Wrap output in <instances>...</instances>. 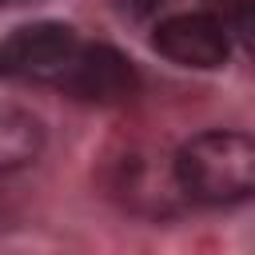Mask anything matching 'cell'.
<instances>
[{"instance_id":"obj_7","label":"cell","mask_w":255,"mask_h":255,"mask_svg":"<svg viewBox=\"0 0 255 255\" xmlns=\"http://www.w3.org/2000/svg\"><path fill=\"white\" fill-rule=\"evenodd\" d=\"M0 4H20V0H0Z\"/></svg>"},{"instance_id":"obj_6","label":"cell","mask_w":255,"mask_h":255,"mask_svg":"<svg viewBox=\"0 0 255 255\" xmlns=\"http://www.w3.org/2000/svg\"><path fill=\"white\" fill-rule=\"evenodd\" d=\"M159 4H163V0H112V8H116L120 16H128V20H143V16H151Z\"/></svg>"},{"instance_id":"obj_2","label":"cell","mask_w":255,"mask_h":255,"mask_svg":"<svg viewBox=\"0 0 255 255\" xmlns=\"http://www.w3.org/2000/svg\"><path fill=\"white\" fill-rule=\"evenodd\" d=\"M80 48L76 28L40 20L28 28H16L12 36L0 40V76H20V80H56Z\"/></svg>"},{"instance_id":"obj_4","label":"cell","mask_w":255,"mask_h":255,"mask_svg":"<svg viewBox=\"0 0 255 255\" xmlns=\"http://www.w3.org/2000/svg\"><path fill=\"white\" fill-rule=\"evenodd\" d=\"M151 48L179 68H219L231 52L227 28L211 12H179L155 24Z\"/></svg>"},{"instance_id":"obj_3","label":"cell","mask_w":255,"mask_h":255,"mask_svg":"<svg viewBox=\"0 0 255 255\" xmlns=\"http://www.w3.org/2000/svg\"><path fill=\"white\" fill-rule=\"evenodd\" d=\"M52 84L88 104H124L135 96L139 76H135V64L112 44H80L72 64Z\"/></svg>"},{"instance_id":"obj_5","label":"cell","mask_w":255,"mask_h":255,"mask_svg":"<svg viewBox=\"0 0 255 255\" xmlns=\"http://www.w3.org/2000/svg\"><path fill=\"white\" fill-rule=\"evenodd\" d=\"M44 147V124L20 108V104H0V171L28 167Z\"/></svg>"},{"instance_id":"obj_1","label":"cell","mask_w":255,"mask_h":255,"mask_svg":"<svg viewBox=\"0 0 255 255\" xmlns=\"http://www.w3.org/2000/svg\"><path fill=\"white\" fill-rule=\"evenodd\" d=\"M175 183L207 207L239 203L255 187V143L243 131H199L175 151Z\"/></svg>"}]
</instances>
